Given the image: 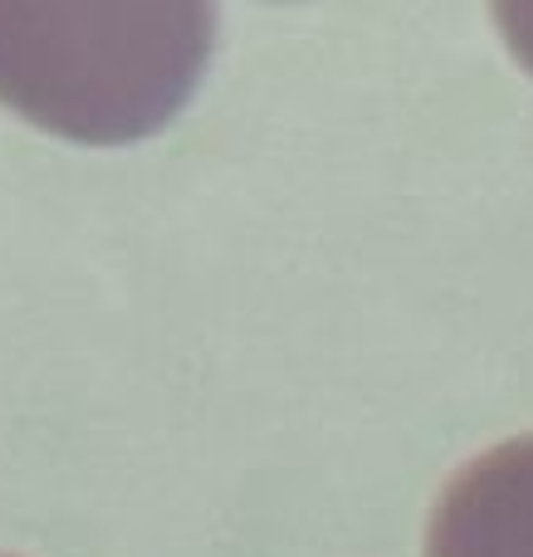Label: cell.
<instances>
[{
  "instance_id": "cell-1",
  "label": "cell",
  "mask_w": 533,
  "mask_h": 557,
  "mask_svg": "<svg viewBox=\"0 0 533 557\" xmlns=\"http://www.w3.org/2000/svg\"><path fill=\"white\" fill-rule=\"evenodd\" d=\"M215 45L201 0L0 5V103L74 143H137L196 94Z\"/></svg>"
},
{
  "instance_id": "cell-2",
  "label": "cell",
  "mask_w": 533,
  "mask_h": 557,
  "mask_svg": "<svg viewBox=\"0 0 533 557\" xmlns=\"http://www.w3.org/2000/svg\"><path fill=\"white\" fill-rule=\"evenodd\" d=\"M426 557H533V435L485 450L446 484Z\"/></svg>"
},
{
  "instance_id": "cell-3",
  "label": "cell",
  "mask_w": 533,
  "mask_h": 557,
  "mask_svg": "<svg viewBox=\"0 0 533 557\" xmlns=\"http://www.w3.org/2000/svg\"><path fill=\"white\" fill-rule=\"evenodd\" d=\"M495 20L505 25L509 45H515V54L524 59V64L533 69V10H515V5H499Z\"/></svg>"
}]
</instances>
